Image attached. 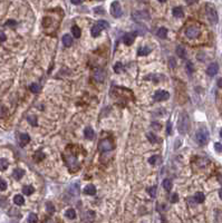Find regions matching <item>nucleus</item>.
<instances>
[{
    "label": "nucleus",
    "mask_w": 222,
    "mask_h": 223,
    "mask_svg": "<svg viewBox=\"0 0 222 223\" xmlns=\"http://www.w3.org/2000/svg\"><path fill=\"white\" fill-rule=\"evenodd\" d=\"M35 192V189H33V186L31 185H25L23 187H22V193L26 195H31Z\"/></svg>",
    "instance_id": "6ab92c4d"
},
{
    "label": "nucleus",
    "mask_w": 222,
    "mask_h": 223,
    "mask_svg": "<svg viewBox=\"0 0 222 223\" xmlns=\"http://www.w3.org/2000/svg\"><path fill=\"white\" fill-rule=\"evenodd\" d=\"M159 1H160V2H165L166 0H159Z\"/></svg>",
    "instance_id": "5fc2aeb1"
},
{
    "label": "nucleus",
    "mask_w": 222,
    "mask_h": 223,
    "mask_svg": "<svg viewBox=\"0 0 222 223\" xmlns=\"http://www.w3.org/2000/svg\"><path fill=\"white\" fill-rule=\"evenodd\" d=\"M14 203H15L16 205H22V204L25 203V199H23V196L20 195V194L15 195V197H14Z\"/></svg>",
    "instance_id": "aec40b11"
},
{
    "label": "nucleus",
    "mask_w": 222,
    "mask_h": 223,
    "mask_svg": "<svg viewBox=\"0 0 222 223\" xmlns=\"http://www.w3.org/2000/svg\"><path fill=\"white\" fill-rule=\"evenodd\" d=\"M220 136H221V137H222V129H221V131H220Z\"/></svg>",
    "instance_id": "6e6d98bb"
},
{
    "label": "nucleus",
    "mask_w": 222,
    "mask_h": 223,
    "mask_svg": "<svg viewBox=\"0 0 222 223\" xmlns=\"http://www.w3.org/2000/svg\"><path fill=\"white\" fill-rule=\"evenodd\" d=\"M176 54L180 58H185V56H186V53H185V49H184L182 46H178L176 47Z\"/></svg>",
    "instance_id": "b1692460"
},
{
    "label": "nucleus",
    "mask_w": 222,
    "mask_h": 223,
    "mask_svg": "<svg viewBox=\"0 0 222 223\" xmlns=\"http://www.w3.org/2000/svg\"><path fill=\"white\" fill-rule=\"evenodd\" d=\"M218 70H219V66H218V64L217 62H212V64H210L209 67H208V69H206V74H208L209 76L213 77V76H216V75H217Z\"/></svg>",
    "instance_id": "9d476101"
},
{
    "label": "nucleus",
    "mask_w": 222,
    "mask_h": 223,
    "mask_svg": "<svg viewBox=\"0 0 222 223\" xmlns=\"http://www.w3.org/2000/svg\"><path fill=\"white\" fill-rule=\"evenodd\" d=\"M23 175H25V171L22 168H16L12 173V176H14L15 180H20Z\"/></svg>",
    "instance_id": "dca6fc26"
},
{
    "label": "nucleus",
    "mask_w": 222,
    "mask_h": 223,
    "mask_svg": "<svg viewBox=\"0 0 222 223\" xmlns=\"http://www.w3.org/2000/svg\"><path fill=\"white\" fill-rule=\"evenodd\" d=\"M111 15L115 18H120L123 15V10L121 4L118 1H113L111 5Z\"/></svg>",
    "instance_id": "39448f33"
},
{
    "label": "nucleus",
    "mask_w": 222,
    "mask_h": 223,
    "mask_svg": "<svg viewBox=\"0 0 222 223\" xmlns=\"http://www.w3.org/2000/svg\"><path fill=\"white\" fill-rule=\"evenodd\" d=\"M186 67H188V68H190V69H189V72H193V69H192V64H191L190 61L188 62V64H186Z\"/></svg>",
    "instance_id": "3c124183"
},
{
    "label": "nucleus",
    "mask_w": 222,
    "mask_h": 223,
    "mask_svg": "<svg viewBox=\"0 0 222 223\" xmlns=\"http://www.w3.org/2000/svg\"><path fill=\"white\" fill-rule=\"evenodd\" d=\"M72 33L74 35V37L75 38H79L80 37V33H82V31H80V28L78 27V26H73L72 27Z\"/></svg>",
    "instance_id": "4be33fe9"
},
{
    "label": "nucleus",
    "mask_w": 222,
    "mask_h": 223,
    "mask_svg": "<svg viewBox=\"0 0 222 223\" xmlns=\"http://www.w3.org/2000/svg\"><path fill=\"white\" fill-rule=\"evenodd\" d=\"M114 72L116 74H120V72H123V64L122 62H116L115 66H114Z\"/></svg>",
    "instance_id": "473e14b6"
},
{
    "label": "nucleus",
    "mask_w": 222,
    "mask_h": 223,
    "mask_svg": "<svg viewBox=\"0 0 222 223\" xmlns=\"http://www.w3.org/2000/svg\"><path fill=\"white\" fill-rule=\"evenodd\" d=\"M147 192H149V194H150L152 197H155V195H156V186H152V187H149V189H147Z\"/></svg>",
    "instance_id": "c9c22d12"
},
{
    "label": "nucleus",
    "mask_w": 222,
    "mask_h": 223,
    "mask_svg": "<svg viewBox=\"0 0 222 223\" xmlns=\"http://www.w3.org/2000/svg\"><path fill=\"white\" fill-rule=\"evenodd\" d=\"M95 11L97 13H104V9H102V8H95Z\"/></svg>",
    "instance_id": "8fccbe9b"
},
{
    "label": "nucleus",
    "mask_w": 222,
    "mask_h": 223,
    "mask_svg": "<svg viewBox=\"0 0 222 223\" xmlns=\"http://www.w3.org/2000/svg\"><path fill=\"white\" fill-rule=\"evenodd\" d=\"M199 35H200V28L198 27L196 25L189 26V27H186V29H185V36L190 39L198 38Z\"/></svg>",
    "instance_id": "20e7f679"
},
{
    "label": "nucleus",
    "mask_w": 222,
    "mask_h": 223,
    "mask_svg": "<svg viewBox=\"0 0 222 223\" xmlns=\"http://www.w3.org/2000/svg\"><path fill=\"white\" fill-rule=\"evenodd\" d=\"M6 39H7V37H6V35L2 31H0V41L2 43V41H6Z\"/></svg>",
    "instance_id": "a18cd8bd"
},
{
    "label": "nucleus",
    "mask_w": 222,
    "mask_h": 223,
    "mask_svg": "<svg viewBox=\"0 0 222 223\" xmlns=\"http://www.w3.org/2000/svg\"><path fill=\"white\" fill-rule=\"evenodd\" d=\"M189 126H190V119H189V116L183 113L181 116H180V119H179V131H180V133L181 134H185L188 132V129H189Z\"/></svg>",
    "instance_id": "f03ea898"
},
{
    "label": "nucleus",
    "mask_w": 222,
    "mask_h": 223,
    "mask_svg": "<svg viewBox=\"0 0 222 223\" xmlns=\"http://www.w3.org/2000/svg\"><path fill=\"white\" fill-rule=\"evenodd\" d=\"M83 1L84 0H70V2H72L73 5H80Z\"/></svg>",
    "instance_id": "49530a36"
},
{
    "label": "nucleus",
    "mask_w": 222,
    "mask_h": 223,
    "mask_svg": "<svg viewBox=\"0 0 222 223\" xmlns=\"http://www.w3.org/2000/svg\"><path fill=\"white\" fill-rule=\"evenodd\" d=\"M166 132H167V135H171V134H172V124H171V122H167Z\"/></svg>",
    "instance_id": "ea45409f"
},
{
    "label": "nucleus",
    "mask_w": 222,
    "mask_h": 223,
    "mask_svg": "<svg viewBox=\"0 0 222 223\" xmlns=\"http://www.w3.org/2000/svg\"><path fill=\"white\" fill-rule=\"evenodd\" d=\"M169 66H170V68H175L176 62H175V59H174V58H170V59H169Z\"/></svg>",
    "instance_id": "58836bf2"
},
{
    "label": "nucleus",
    "mask_w": 222,
    "mask_h": 223,
    "mask_svg": "<svg viewBox=\"0 0 222 223\" xmlns=\"http://www.w3.org/2000/svg\"><path fill=\"white\" fill-rule=\"evenodd\" d=\"M133 18L135 20H145V19H150V16L146 11H136L133 13Z\"/></svg>",
    "instance_id": "9b49d317"
},
{
    "label": "nucleus",
    "mask_w": 222,
    "mask_h": 223,
    "mask_svg": "<svg viewBox=\"0 0 222 223\" xmlns=\"http://www.w3.org/2000/svg\"><path fill=\"white\" fill-rule=\"evenodd\" d=\"M38 222V217L35 213H30L28 215V223H37Z\"/></svg>",
    "instance_id": "7c9ffc66"
},
{
    "label": "nucleus",
    "mask_w": 222,
    "mask_h": 223,
    "mask_svg": "<svg viewBox=\"0 0 222 223\" xmlns=\"http://www.w3.org/2000/svg\"><path fill=\"white\" fill-rule=\"evenodd\" d=\"M84 136L86 139H93L95 137V133L92 127H86L84 131Z\"/></svg>",
    "instance_id": "ddd939ff"
},
{
    "label": "nucleus",
    "mask_w": 222,
    "mask_h": 223,
    "mask_svg": "<svg viewBox=\"0 0 222 223\" xmlns=\"http://www.w3.org/2000/svg\"><path fill=\"white\" fill-rule=\"evenodd\" d=\"M219 196H220V199H222V189H220L219 191Z\"/></svg>",
    "instance_id": "864d4df0"
},
{
    "label": "nucleus",
    "mask_w": 222,
    "mask_h": 223,
    "mask_svg": "<svg viewBox=\"0 0 222 223\" xmlns=\"http://www.w3.org/2000/svg\"><path fill=\"white\" fill-rule=\"evenodd\" d=\"M33 158H35V161L36 162H40L43 161L45 158V154L41 152V151H38V152H36L35 153V155H33Z\"/></svg>",
    "instance_id": "bb28decb"
},
{
    "label": "nucleus",
    "mask_w": 222,
    "mask_h": 223,
    "mask_svg": "<svg viewBox=\"0 0 222 223\" xmlns=\"http://www.w3.org/2000/svg\"><path fill=\"white\" fill-rule=\"evenodd\" d=\"M9 166V162L7 158H0V171H6Z\"/></svg>",
    "instance_id": "5701e85b"
},
{
    "label": "nucleus",
    "mask_w": 222,
    "mask_h": 223,
    "mask_svg": "<svg viewBox=\"0 0 222 223\" xmlns=\"http://www.w3.org/2000/svg\"><path fill=\"white\" fill-rule=\"evenodd\" d=\"M29 90L33 93V94H36V93H38L39 90H40V87H39L38 84H31L30 86H29Z\"/></svg>",
    "instance_id": "2f4dec72"
},
{
    "label": "nucleus",
    "mask_w": 222,
    "mask_h": 223,
    "mask_svg": "<svg viewBox=\"0 0 222 223\" xmlns=\"http://www.w3.org/2000/svg\"><path fill=\"white\" fill-rule=\"evenodd\" d=\"M100 31H102V29H100V26H98L97 23L94 25V26L92 27V29H90V33H92L93 37H98L100 35Z\"/></svg>",
    "instance_id": "f3484780"
},
{
    "label": "nucleus",
    "mask_w": 222,
    "mask_h": 223,
    "mask_svg": "<svg viewBox=\"0 0 222 223\" xmlns=\"http://www.w3.org/2000/svg\"><path fill=\"white\" fill-rule=\"evenodd\" d=\"M98 148H100V152H110L114 148V143L111 139H103L98 144Z\"/></svg>",
    "instance_id": "423d86ee"
},
{
    "label": "nucleus",
    "mask_w": 222,
    "mask_h": 223,
    "mask_svg": "<svg viewBox=\"0 0 222 223\" xmlns=\"http://www.w3.org/2000/svg\"><path fill=\"white\" fill-rule=\"evenodd\" d=\"M206 13L208 19H209V21L211 22L212 25H216L218 22V12L216 10V8H214V6L211 5V4H206Z\"/></svg>",
    "instance_id": "f257e3e1"
},
{
    "label": "nucleus",
    "mask_w": 222,
    "mask_h": 223,
    "mask_svg": "<svg viewBox=\"0 0 222 223\" xmlns=\"http://www.w3.org/2000/svg\"><path fill=\"white\" fill-rule=\"evenodd\" d=\"M84 193L87 195H95L96 194V187H95V185L89 184V185H87V186H85Z\"/></svg>",
    "instance_id": "4468645a"
},
{
    "label": "nucleus",
    "mask_w": 222,
    "mask_h": 223,
    "mask_svg": "<svg viewBox=\"0 0 222 223\" xmlns=\"http://www.w3.org/2000/svg\"><path fill=\"white\" fill-rule=\"evenodd\" d=\"M179 201V196L176 193H174V194H172V196H171V202L172 203H176Z\"/></svg>",
    "instance_id": "37998d69"
},
{
    "label": "nucleus",
    "mask_w": 222,
    "mask_h": 223,
    "mask_svg": "<svg viewBox=\"0 0 222 223\" xmlns=\"http://www.w3.org/2000/svg\"><path fill=\"white\" fill-rule=\"evenodd\" d=\"M17 25V22L15 20H8V21L6 22V26H8V27H15Z\"/></svg>",
    "instance_id": "79ce46f5"
},
{
    "label": "nucleus",
    "mask_w": 222,
    "mask_h": 223,
    "mask_svg": "<svg viewBox=\"0 0 222 223\" xmlns=\"http://www.w3.org/2000/svg\"><path fill=\"white\" fill-rule=\"evenodd\" d=\"M214 147H216V150H217L218 152H221L222 153V144H220V143H216V144H214Z\"/></svg>",
    "instance_id": "c03bdc74"
},
{
    "label": "nucleus",
    "mask_w": 222,
    "mask_h": 223,
    "mask_svg": "<svg viewBox=\"0 0 222 223\" xmlns=\"http://www.w3.org/2000/svg\"><path fill=\"white\" fill-rule=\"evenodd\" d=\"M97 25L100 26V29H107V28L110 27L108 22L105 21V20H100V21H97Z\"/></svg>",
    "instance_id": "f704fd0d"
},
{
    "label": "nucleus",
    "mask_w": 222,
    "mask_h": 223,
    "mask_svg": "<svg viewBox=\"0 0 222 223\" xmlns=\"http://www.w3.org/2000/svg\"><path fill=\"white\" fill-rule=\"evenodd\" d=\"M46 209H47V212L50 213V214H53V213L55 212V207H54L51 202H47V203H46Z\"/></svg>",
    "instance_id": "72a5a7b5"
},
{
    "label": "nucleus",
    "mask_w": 222,
    "mask_h": 223,
    "mask_svg": "<svg viewBox=\"0 0 222 223\" xmlns=\"http://www.w3.org/2000/svg\"><path fill=\"white\" fill-rule=\"evenodd\" d=\"M195 137L200 145H206L209 141V132L206 128H200V129H198V132L195 134Z\"/></svg>",
    "instance_id": "7ed1b4c3"
},
{
    "label": "nucleus",
    "mask_w": 222,
    "mask_h": 223,
    "mask_svg": "<svg viewBox=\"0 0 222 223\" xmlns=\"http://www.w3.org/2000/svg\"><path fill=\"white\" fill-rule=\"evenodd\" d=\"M7 189V182L4 178H0V191H5Z\"/></svg>",
    "instance_id": "e433bc0d"
},
{
    "label": "nucleus",
    "mask_w": 222,
    "mask_h": 223,
    "mask_svg": "<svg viewBox=\"0 0 222 223\" xmlns=\"http://www.w3.org/2000/svg\"><path fill=\"white\" fill-rule=\"evenodd\" d=\"M169 98H170V94L165 90H156L154 94L155 102H163V100H167Z\"/></svg>",
    "instance_id": "0eeeda50"
},
{
    "label": "nucleus",
    "mask_w": 222,
    "mask_h": 223,
    "mask_svg": "<svg viewBox=\"0 0 222 223\" xmlns=\"http://www.w3.org/2000/svg\"><path fill=\"white\" fill-rule=\"evenodd\" d=\"M136 38V33H127L124 35V37H123V41H124V44L130 46V45H132L134 43V40Z\"/></svg>",
    "instance_id": "6e6552de"
},
{
    "label": "nucleus",
    "mask_w": 222,
    "mask_h": 223,
    "mask_svg": "<svg viewBox=\"0 0 222 223\" xmlns=\"http://www.w3.org/2000/svg\"><path fill=\"white\" fill-rule=\"evenodd\" d=\"M185 1H186L188 5H194V4L198 2V0H185Z\"/></svg>",
    "instance_id": "09e8293b"
},
{
    "label": "nucleus",
    "mask_w": 222,
    "mask_h": 223,
    "mask_svg": "<svg viewBox=\"0 0 222 223\" xmlns=\"http://www.w3.org/2000/svg\"><path fill=\"white\" fill-rule=\"evenodd\" d=\"M28 121H29V123H30L33 126H36V125H37V119H36L35 116H29L28 117Z\"/></svg>",
    "instance_id": "4c0bfd02"
},
{
    "label": "nucleus",
    "mask_w": 222,
    "mask_h": 223,
    "mask_svg": "<svg viewBox=\"0 0 222 223\" xmlns=\"http://www.w3.org/2000/svg\"><path fill=\"white\" fill-rule=\"evenodd\" d=\"M204 200H206V196H204V194H203L202 192H198V193H195L194 201L196 202V203H203Z\"/></svg>",
    "instance_id": "412c9836"
},
{
    "label": "nucleus",
    "mask_w": 222,
    "mask_h": 223,
    "mask_svg": "<svg viewBox=\"0 0 222 223\" xmlns=\"http://www.w3.org/2000/svg\"><path fill=\"white\" fill-rule=\"evenodd\" d=\"M162 185H163V187L166 190V191H171V189H172V182H171V180H169V178H165V180L163 181Z\"/></svg>",
    "instance_id": "cd10ccee"
},
{
    "label": "nucleus",
    "mask_w": 222,
    "mask_h": 223,
    "mask_svg": "<svg viewBox=\"0 0 222 223\" xmlns=\"http://www.w3.org/2000/svg\"><path fill=\"white\" fill-rule=\"evenodd\" d=\"M157 36L160 37V38H166V36H167V29L166 28H164V27H162L160 28L159 30H157Z\"/></svg>",
    "instance_id": "a878e982"
},
{
    "label": "nucleus",
    "mask_w": 222,
    "mask_h": 223,
    "mask_svg": "<svg viewBox=\"0 0 222 223\" xmlns=\"http://www.w3.org/2000/svg\"><path fill=\"white\" fill-rule=\"evenodd\" d=\"M65 215H66L68 219L73 220V219H75V217H76V212H75L74 209H68V210L66 211V213H65Z\"/></svg>",
    "instance_id": "c756f323"
},
{
    "label": "nucleus",
    "mask_w": 222,
    "mask_h": 223,
    "mask_svg": "<svg viewBox=\"0 0 222 223\" xmlns=\"http://www.w3.org/2000/svg\"><path fill=\"white\" fill-rule=\"evenodd\" d=\"M146 136H147V138H149V141H150L151 143H157V142H160V141H159V137H157L156 135H154V133H152V132H149Z\"/></svg>",
    "instance_id": "393cba45"
},
{
    "label": "nucleus",
    "mask_w": 222,
    "mask_h": 223,
    "mask_svg": "<svg viewBox=\"0 0 222 223\" xmlns=\"http://www.w3.org/2000/svg\"><path fill=\"white\" fill-rule=\"evenodd\" d=\"M218 86H219L220 88H222V78H220V79L218 80Z\"/></svg>",
    "instance_id": "603ef678"
},
{
    "label": "nucleus",
    "mask_w": 222,
    "mask_h": 223,
    "mask_svg": "<svg viewBox=\"0 0 222 223\" xmlns=\"http://www.w3.org/2000/svg\"><path fill=\"white\" fill-rule=\"evenodd\" d=\"M94 79L96 82H98V83H102V82H104V79H105V72L103 70V69H95L94 70Z\"/></svg>",
    "instance_id": "1a4fd4ad"
},
{
    "label": "nucleus",
    "mask_w": 222,
    "mask_h": 223,
    "mask_svg": "<svg viewBox=\"0 0 222 223\" xmlns=\"http://www.w3.org/2000/svg\"><path fill=\"white\" fill-rule=\"evenodd\" d=\"M29 141H30V137L28 134H20V136H19V145L20 146L23 147L25 145H27L29 143Z\"/></svg>",
    "instance_id": "f8f14e48"
},
{
    "label": "nucleus",
    "mask_w": 222,
    "mask_h": 223,
    "mask_svg": "<svg viewBox=\"0 0 222 223\" xmlns=\"http://www.w3.org/2000/svg\"><path fill=\"white\" fill-rule=\"evenodd\" d=\"M150 51L151 49L149 47H141V48H139V53H137V54H139V56H146L150 54Z\"/></svg>",
    "instance_id": "c85d7f7f"
},
{
    "label": "nucleus",
    "mask_w": 222,
    "mask_h": 223,
    "mask_svg": "<svg viewBox=\"0 0 222 223\" xmlns=\"http://www.w3.org/2000/svg\"><path fill=\"white\" fill-rule=\"evenodd\" d=\"M63 44L65 47H70L73 45V37L70 35H64V37H63Z\"/></svg>",
    "instance_id": "2eb2a0df"
},
{
    "label": "nucleus",
    "mask_w": 222,
    "mask_h": 223,
    "mask_svg": "<svg viewBox=\"0 0 222 223\" xmlns=\"http://www.w3.org/2000/svg\"><path fill=\"white\" fill-rule=\"evenodd\" d=\"M173 16L176 17V18H181V17L184 16V12H183V9L181 8V7H175V8H173Z\"/></svg>",
    "instance_id": "a211bd4d"
},
{
    "label": "nucleus",
    "mask_w": 222,
    "mask_h": 223,
    "mask_svg": "<svg viewBox=\"0 0 222 223\" xmlns=\"http://www.w3.org/2000/svg\"><path fill=\"white\" fill-rule=\"evenodd\" d=\"M152 127L156 128V129H160V128H161V125H160V124H157V122H154L153 124H152Z\"/></svg>",
    "instance_id": "de8ad7c7"
},
{
    "label": "nucleus",
    "mask_w": 222,
    "mask_h": 223,
    "mask_svg": "<svg viewBox=\"0 0 222 223\" xmlns=\"http://www.w3.org/2000/svg\"><path fill=\"white\" fill-rule=\"evenodd\" d=\"M157 158H159V156H152V157L149 158V163L152 164V165H154L156 163V161H157Z\"/></svg>",
    "instance_id": "a19ab883"
}]
</instances>
